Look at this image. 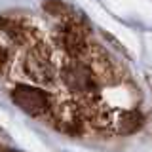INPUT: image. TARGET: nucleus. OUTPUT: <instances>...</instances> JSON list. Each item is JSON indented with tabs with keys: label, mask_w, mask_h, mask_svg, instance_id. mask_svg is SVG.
Here are the masks:
<instances>
[{
	"label": "nucleus",
	"mask_w": 152,
	"mask_h": 152,
	"mask_svg": "<svg viewBox=\"0 0 152 152\" xmlns=\"http://www.w3.org/2000/svg\"><path fill=\"white\" fill-rule=\"evenodd\" d=\"M0 152H19V150H15V148H2Z\"/></svg>",
	"instance_id": "obj_9"
},
{
	"label": "nucleus",
	"mask_w": 152,
	"mask_h": 152,
	"mask_svg": "<svg viewBox=\"0 0 152 152\" xmlns=\"http://www.w3.org/2000/svg\"><path fill=\"white\" fill-rule=\"evenodd\" d=\"M21 70L31 82L50 84L55 76V66L51 61V51L42 40L31 42L21 59Z\"/></svg>",
	"instance_id": "obj_1"
},
{
	"label": "nucleus",
	"mask_w": 152,
	"mask_h": 152,
	"mask_svg": "<svg viewBox=\"0 0 152 152\" xmlns=\"http://www.w3.org/2000/svg\"><path fill=\"white\" fill-rule=\"evenodd\" d=\"M0 31L17 46L34 42L32 40V25H28V23H25L19 17L2 15L0 17Z\"/></svg>",
	"instance_id": "obj_4"
},
{
	"label": "nucleus",
	"mask_w": 152,
	"mask_h": 152,
	"mask_svg": "<svg viewBox=\"0 0 152 152\" xmlns=\"http://www.w3.org/2000/svg\"><path fill=\"white\" fill-rule=\"evenodd\" d=\"M12 63H13L12 51H10L6 46L0 44V76H4L10 69H12Z\"/></svg>",
	"instance_id": "obj_6"
},
{
	"label": "nucleus",
	"mask_w": 152,
	"mask_h": 152,
	"mask_svg": "<svg viewBox=\"0 0 152 152\" xmlns=\"http://www.w3.org/2000/svg\"><path fill=\"white\" fill-rule=\"evenodd\" d=\"M13 104H17L23 112H27L32 118H42V116H51L53 112V97L50 91L38 88V86H28V84H19L10 91Z\"/></svg>",
	"instance_id": "obj_2"
},
{
	"label": "nucleus",
	"mask_w": 152,
	"mask_h": 152,
	"mask_svg": "<svg viewBox=\"0 0 152 152\" xmlns=\"http://www.w3.org/2000/svg\"><path fill=\"white\" fill-rule=\"evenodd\" d=\"M61 78H63L65 86L69 89H72L76 93H88L93 88V74L86 65L72 61L66 63L61 70Z\"/></svg>",
	"instance_id": "obj_3"
},
{
	"label": "nucleus",
	"mask_w": 152,
	"mask_h": 152,
	"mask_svg": "<svg viewBox=\"0 0 152 152\" xmlns=\"http://www.w3.org/2000/svg\"><path fill=\"white\" fill-rule=\"evenodd\" d=\"M61 44H63L65 51L70 57H78L86 48V38L84 32L80 31V27L76 23H65L61 27Z\"/></svg>",
	"instance_id": "obj_5"
},
{
	"label": "nucleus",
	"mask_w": 152,
	"mask_h": 152,
	"mask_svg": "<svg viewBox=\"0 0 152 152\" xmlns=\"http://www.w3.org/2000/svg\"><path fill=\"white\" fill-rule=\"evenodd\" d=\"M135 114H124V118H122V129L126 131V133H131L133 129H137V126H139V118H133Z\"/></svg>",
	"instance_id": "obj_8"
},
{
	"label": "nucleus",
	"mask_w": 152,
	"mask_h": 152,
	"mask_svg": "<svg viewBox=\"0 0 152 152\" xmlns=\"http://www.w3.org/2000/svg\"><path fill=\"white\" fill-rule=\"evenodd\" d=\"M44 10H48L51 15H65L66 13V6L63 2H59V0H46Z\"/></svg>",
	"instance_id": "obj_7"
}]
</instances>
